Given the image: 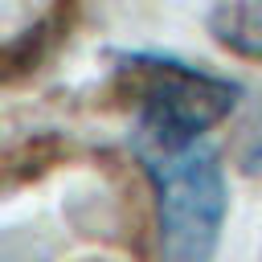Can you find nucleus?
Masks as SVG:
<instances>
[{"instance_id": "obj_1", "label": "nucleus", "mask_w": 262, "mask_h": 262, "mask_svg": "<svg viewBox=\"0 0 262 262\" xmlns=\"http://www.w3.org/2000/svg\"><path fill=\"white\" fill-rule=\"evenodd\" d=\"M119 82L135 98L131 147L201 143L242 102V86L168 53H119Z\"/></svg>"}, {"instance_id": "obj_2", "label": "nucleus", "mask_w": 262, "mask_h": 262, "mask_svg": "<svg viewBox=\"0 0 262 262\" xmlns=\"http://www.w3.org/2000/svg\"><path fill=\"white\" fill-rule=\"evenodd\" d=\"M156 192L160 262H213L229 213V184L209 139L188 147H131Z\"/></svg>"}, {"instance_id": "obj_3", "label": "nucleus", "mask_w": 262, "mask_h": 262, "mask_svg": "<svg viewBox=\"0 0 262 262\" xmlns=\"http://www.w3.org/2000/svg\"><path fill=\"white\" fill-rule=\"evenodd\" d=\"M209 33L229 53L262 61V0H229L209 8Z\"/></svg>"}, {"instance_id": "obj_4", "label": "nucleus", "mask_w": 262, "mask_h": 262, "mask_svg": "<svg viewBox=\"0 0 262 262\" xmlns=\"http://www.w3.org/2000/svg\"><path fill=\"white\" fill-rule=\"evenodd\" d=\"M242 172H246V176H258V180H262V123H258V131L250 135L246 151H242Z\"/></svg>"}]
</instances>
